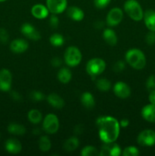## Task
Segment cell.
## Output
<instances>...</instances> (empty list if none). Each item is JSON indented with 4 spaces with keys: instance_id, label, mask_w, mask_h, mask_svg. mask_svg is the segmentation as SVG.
I'll return each mask as SVG.
<instances>
[{
    "instance_id": "e575fe53",
    "label": "cell",
    "mask_w": 155,
    "mask_h": 156,
    "mask_svg": "<svg viewBox=\"0 0 155 156\" xmlns=\"http://www.w3.org/2000/svg\"><path fill=\"white\" fill-rule=\"evenodd\" d=\"M145 42L147 45L151 46L155 44V31H150L146 34Z\"/></svg>"
},
{
    "instance_id": "9a60e30c",
    "label": "cell",
    "mask_w": 155,
    "mask_h": 156,
    "mask_svg": "<svg viewBox=\"0 0 155 156\" xmlns=\"http://www.w3.org/2000/svg\"><path fill=\"white\" fill-rule=\"evenodd\" d=\"M28 42L26 40L21 38L14 40L10 44V50L14 53H18V54L24 53L28 49Z\"/></svg>"
},
{
    "instance_id": "d6a6232c",
    "label": "cell",
    "mask_w": 155,
    "mask_h": 156,
    "mask_svg": "<svg viewBox=\"0 0 155 156\" xmlns=\"http://www.w3.org/2000/svg\"><path fill=\"white\" fill-rule=\"evenodd\" d=\"M146 88L149 91L155 89V75H151L146 81Z\"/></svg>"
},
{
    "instance_id": "7c38bea8",
    "label": "cell",
    "mask_w": 155,
    "mask_h": 156,
    "mask_svg": "<svg viewBox=\"0 0 155 156\" xmlns=\"http://www.w3.org/2000/svg\"><path fill=\"white\" fill-rule=\"evenodd\" d=\"M21 31L26 37L32 41H36L41 38L40 33L36 30V27L28 23H25L21 26Z\"/></svg>"
},
{
    "instance_id": "4dcf8cb0",
    "label": "cell",
    "mask_w": 155,
    "mask_h": 156,
    "mask_svg": "<svg viewBox=\"0 0 155 156\" xmlns=\"http://www.w3.org/2000/svg\"><path fill=\"white\" fill-rule=\"evenodd\" d=\"M140 154L139 150L135 146H128L122 150V155L123 156H138Z\"/></svg>"
},
{
    "instance_id": "277c9868",
    "label": "cell",
    "mask_w": 155,
    "mask_h": 156,
    "mask_svg": "<svg viewBox=\"0 0 155 156\" xmlns=\"http://www.w3.org/2000/svg\"><path fill=\"white\" fill-rule=\"evenodd\" d=\"M82 54L78 47L71 46L65 50L64 53V59L68 66L75 67L81 62Z\"/></svg>"
},
{
    "instance_id": "7a4b0ae2",
    "label": "cell",
    "mask_w": 155,
    "mask_h": 156,
    "mask_svg": "<svg viewBox=\"0 0 155 156\" xmlns=\"http://www.w3.org/2000/svg\"><path fill=\"white\" fill-rule=\"evenodd\" d=\"M126 60L130 66L135 69H142L145 67L146 56L144 53L138 49H130L126 53Z\"/></svg>"
},
{
    "instance_id": "3957f363",
    "label": "cell",
    "mask_w": 155,
    "mask_h": 156,
    "mask_svg": "<svg viewBox=\"0 0 155 156\" xmlns=\"http://www.w3.org/2000/svg\"><path fill=\"white\" fill-rule=\"evenodd\" d=\"M124 10L128 16L135 21H139L143 19L144 12L137 0H127L124 3Z\"/></svg>"
},
{
    "instance_id": "e0dca14e",
    "label": "cell",
    "mask_w": 155,
    "mask_h": 156,
    "mask_svg": "<svg viewBox=\"0 0 155 156\" xmlns=\"http://www.w3.org/2000/svg\"><path fill=\"white\" fill-rule=\"evenodd\" d=\"M143 119L149 123H155V105L149 104L145 105L141 110Z\"/></svg>"
},
{
    "instance_id": "b9f144b4",
    "label": "cell",
    "mask_w": 155,
    "mask_h": 156,
    "mask_svg": "<svg viewBox=\"0 0 155 156\" xmlns=\"http://www.w3.org/2000/svg\"><path fill=\"white\" fill-rule=\"evenodd\" d=\"M11 96H12V98L15 101H20L21 98V95H20L18 92H16V91H12V94H11Z\"/></svg>"
},
{
    "instance_id": "ab89813d",
    "label": "cell",
    "mask_w": 155,
    "mask_h": 156,
    "mask_svg": "<svg viewBox=\"0 0 155 156\" xmlns=\"http://www.w3.org/2000/svg\"><path fill=\"white\" fill-rule=\"evenodd\" d=\"M148 100L150 104L155 105V89L150 91V93H149L148 95Z\"/></svg>"
},
{
    "instance_id": "83f0119b",
    "label": "cell",
    "mask_w": 155,
    "mask_h": 156,
    "mask_svg": "<svg viewBox=\"0 0 155 156\" xmlns=\"http://www.w3.org/2000/svg\"><path fill=\"white\" fill-rule=\"evenodd\" d=\"M39 149L42 152H48L51 149V141L46 136H43L39 140Z\"/></svg>"
},
{
    "instance_id": "7402d4cb",
    "label": "cell",
    "mask_w": 155,
    "mask_h": 156,
    "mask_svg": "<svg viewBox=\"0 0 155 156\" xmlns=\"http://www.w3.org/2000/svg\"><path fill=\"white\" fill-rule=\"evenodd\" d=\"M103 37L104 39L105 42L110 46H115L117 44V38L116 34L113 30L110 28H106L103 30Z\"/></svg>"
},
{
    "instance_id": "cb8c5ba5",
    "label": "cell",
    "mask_w": 155,
    "mask_h": 156,
    "mask_svg": "<svg viewBox=\"0 0 155 156\" xmlns=\"http://www.w3.org/2000/svg\"><path fill=\"white\" fill-rule=\"evenodd\" d=\"M57 78L62 84H67L71 81L72 73L68 68H62L57 73Z\"/></svg>"
},
{
    "instance_id": "ffe728a7",
    "label": "cell",
    "mask_w": 155,
    "mask_h": 156,
    "mask_svg": "<svg viewBox=\"0 0 155 156\" xmlns=\"http://www.w3.org/2000/svg\"><path fill=\"white\" fill-rule=\"evenodd\" d=\"M48 103L56 109H62L65 105L63 98L56 93H51L47 96Z\"/></svg>"
},
{
    "instance_id": "6da1fadb",
    "label": "cell",
    "mask_w": 155,
    "mask_h": 156,
    "mask_svg": "<svg viewBox=\"0 0 155 156\" xmlns=\"http://www.w3.org/2000/svg\"><path fill=\"white\" fill-rule=\"evenodd\" d=\"M99 136L103 143H113L119 136V122L114 117H101L97 120Z\"/></svg>"
},
{
    "instance_id": "9c48e42d",
    "label": "cell",
    "mask_w": 155,
    "mask_h": 156,
    "mask_svg": "<svg viewBox=\"0 0 155 156\" xmlns=\"http://www.w3.org/2000/svg\"><path fill=\"white\" fill-rule=\"evenodd\" d=\"M12 83V75L8 69L0 70V91L7 92L10 91Z\"/></svg>"
},
{
    "instance_id": "d4e9b609",
    "label": "cell",
    "mask_w": 155,
    "mask_h": 156,
    "mask_svg": "<svg viewBox=\"0 0 155 156\" xmlns=\"http://www.w3.org/2000/svg\"><path fill=\"white\" fill-rule=\"evenodd\" d=\"M79 146V140L77 137H70L64 143V149L67 152H73Z\"/></svg>"
},
{
    "instance_id": "30bf717a",
    "label": "cell",
    "mask_w": 155,
    "mask_h": 156,
    "mask_svg": "<svg viewBox=\"0 0 155 156\" xmlns=\"http://www.w3.org/2000/svg\"><path fill=\"white\" fill-rule=\"evenodd\" d=\"M122 155V150L118 144L113 143H104L100 150V155L119 156Z\"/></svg>"
},
{
    "instance_id": "d6986e66",
    "label": "cell",
    "mask_w": 155,
    "mask_h": 156,
    "mask_svg": "<svg viewBox=\"0 0 155 156\" xmlns=\"http://www.w3.org/2000/svg\"><path fill=\"white\" fill-rule=\"evenodd\" d=\"M67 15L68 18L72 19L73 21H80L84 18V13L83 10L77 6H71L67 9Z\"/></svg>"
},
{
    "instance_id": "484cf974",
    "label": "cell",
    "mask_w": 155,
    "mask_h": 156,
    "mask_svg": "<svg viewBox=\"0 0 155 156\" xmlns=\"http://www.w3.org/2000/svg\"><path fill=\"white\" fill-rule=\"evenodd\" d=\"M27 118L30 123H33V124H37V123H40L42 120V114L38 110H30L27 114Z\"/></svg>"
},
{
    "instance_id": "ba28073f",
    "label": "cell",
    "mask_w": 155,
    "mask_h": 156,
    "mask_svg": "<svg viewBox=\"0 0 155 156\" xmlns=\"http://www.w3.org/2000/svg\"><path fill=\"white\" fill-rule=\"evenodd\" d=\"M123 18V12L118 7L113 8L108 12L106 15V22L110 27L118 25L120 24Z\"/></svg>"
},
{
    "instance_id": "74e56055",
    "label": "cell",
    "mask_w": 155,
    "mask_h": 156,
    "mask_svg": "<svg viewBox=\"0 0 155 156\" xmlns=\"http://www.w3.org/2000/svg\"><path fill=\"white\" fill-rule=\"evenodd\" d=\"M59 18L56 16L55 14H53V15H51L50 18V24L51 26V27L53 28H56V27L59 26Z\"/></svg>"
},
{
    "instance_id": "1f68e13d",
    "label": "cell",
    "mask_w": 155,
    "mask_h": 156,
    "mask_svg": "<svg viewBox=\"0 0 155 156\" xmlns=\"http://www.w3.org/2000/svg\"><path fill=\"white\" fill-rule=\"evenodd\" d=\"M30 98H31L32 101H43L45 98V95H44L43 93H42L41 91H33L30 94Z\"/></svg>"
},
{
    "instance_id": "8d00e7d4",
    "label": "cell",
    "mask_w": 155,
    "mask_h": 156,
    "mask_svg": "<svg viewBox=\"0 0 155 156\" xmlns=\"http://www.w3.org/2000/svg\"><path fill=\"white\" fill-rule=\"evenodd\" d=\"M125 66H126V64H125V62L123 61H117L113 65V70L115 73H121L125 69Z\"/></svg>"
},
{
    "instance_id": "5bb4252c",
    "label": "cell",
    "mask_w": 155,
    "mask_h": 156,
    "mask_svg": "<svg viewBox=\"0 0 155 156\" xmlns=\"http://www.w3.org/2000/svg\"><path fill=\"white\" fill-rule=\"evenodd\" d=\"M5 149L9 153L16 155L20 153L22 150V145L21 142L15 138H10L7 140L5 143Z\"/></svg>"
},
{
    "instance_id": "52a82bcc",
    "label": "cell",
    "mask_w": 155,
    "mask_h": 156,
    "mask_svg": "<svg viewBox=\"0 0 155 156\" xmlns=\"http://www.w3.org/2000/svg\"><path fill=\"white\" fill-rule=\"evenodd\" d=\"M138 144L144 147H151L155 145V131L147 129L142 130L137 137Z\"/></svg>"
},
{
    "instance_id": "f546056e",
    "label": "cell",
    "mask_w": 155,
    "mask_h": 156,
    "mask_svg": "<svg viewBox=\"0 0 155 156\" xmlns=\"http://www.w3.org/2000/svg\"><path fill=\"white\" fill-rule=\"evenodd\" d=\"M81 155L82 156H96L100 155V152L97 148L92 146H87L81 149Z\"/></svg>"
},
{
    "instance_id": "f1b7e54d",
    "label": "cell",
    "mask_w": 155,
    "mask_h": 156,
    "mask_svg": "<svg viewBox=\"0 0 155 156\" xmlns=\"http://www.w3.org/2000/svg\"><path fill=\"white\" fill-rule=\"evenodd\" d=\"M50 42L53 46L58 47L63 45L64 42H65V39H64V37L62 34L59 33H55L50 36Z\"/></svg>"
},
{
    "instance_id": "60d3db41",
    "label": "cell",
    "mask_w": 155,
    "mask_h": 156,
    "mask_svg": "<svg viewBox=\"0 0 155 156\" xmlns=\"http://www.w3.org/2000/svg\"><path fill=\"white\" fill-rule=\"evenodd\" d=\"M119 124H120V126H122V127L123 128L127 127V126L129 125V120L126 118L122 119V120H121V121H120Z\"/></svg>"
},
{
    "instance_id": "ee69618b",
    "label": "cell",
    "mask_w": 155,
    "mask_h": 156,
    "mask_svg": "<svg viewBox=\"0 0 155 156\" xmlns=\"http://www.w3.org/2000/svg\"><path fill=\"white\" fill-rule=\"evenodd\" d=\"M0 138H1V133H0Z\"/></svg>"
},
{
    "instance_id": "ac0fdd59",
    "label": "cell",
    "mask_w": 155,
    "mask_h": 156,
    "mask_svg": "<svg viewBox=\"0 0 155 156\" xmlns=\"http://www.w3.org/2000/svg\"><path fill=\"white\" fill-rule=\"evenodd\" d=\"M144 24L147 28L151 31H155V11L153 9H147L144 12Z\"/></svg>"
},
{
    "instance_id": "d590c367",
    "label": "cell",
    "mask_w": 155,
    "mask_h": 156,
    "mask_svg": "<svg viewBox=\"0 0 155 156\" xmlns=\"http://www.w3.org/2000/svg\"><path fill=\"white\" fill-rule=\"evenodd\" d=\"M9 32L3 27L0 28V42L3 44H6L9 41Z\"/></svg>"
},
{
    "instance_id": "836d02e7",
    "label": "cell",
    "mask_w": 155,
    "mask_h": 156,
    "mask_svg": "<svg viewBox=\"0 0 155 156\" xmlns=\"http://www.w3.org/2000/svg\"><path fill=\"white\" fill-rule=\"evenodd\" d=\"M110 2L111 0H94V4L97 9H103L107 7Z\"/></svg>"
},
{
    "instance_id": "7bdbcfd3",
    "label": "cell",
    "mask_w": 155,
    "mask_h": 156,
    "mask_svg": "<svg viewBox=\"0 0 155 156\" xmlns=\"http://www.w3.org/2000/svg\"><path fill=\"white\" fill-rule=\"evenodd\" d=\"M7 1V0H0V2H5Z\"/></svg>"
},
{
    "instance_id": "603a6c76",
    "label": "cell",
    "mask_w": 155,
    "mask_h": 156,
    "mask_svg": "<svg viewBox=\"0 0 155 156\" xmlns=\"http://www.w3.org/2000/svg\"><path fill=\"white\" fill-rule=\"evenodd\" d=\"M8 131L9 133L15 136H22L25 134L26 128L24 125L17 123H11L8 126Z\"/></svg>"
},
{
    "instance_id": "8fae6325",
    "label": "cell",
    "mask_w": 155,
    "mask_h": 156,
    "mask_svg": "<svg viewBox=\"0 0 155 156\" xmlns=\"http://www.w3.org/2000/svg\"><path fill=\"white\" fill-rule=\"evenodd\" d=\"M67 3V0H46V7L50 12L57 15L65 12Z\"/></svg>"
},
{
    "instance_id": "4316f807",
    "label": "cell",
    "mask_w": 155,
    "mask_h": 156,
    "mask_svg": "<svg viewBox=\"0 0 155 156\" xmlns=\"http://www.w3.org/2000/svg\"><path fill=\"white\" fill-rule=\"evenodd\" d=\"M96 86L100 91H108L111 88L110 81L106 79H99L96 81Z\"/></svg>"
},
{
    "instance_id": "f35d334b",
    "label": "cell",
    "mask_w": 155,
    "mask_h": 156,
    "mask_svg": "<svg viewBox=\"0 0 155 156\" xmlns=\"http://www.w3.org/2000/svg\"><path fill=\"white\" fill-rule=\"evenodd\" d=\"M62 59L59 57L53 58L51 60V64L53 65V66L54 67H59L61 65H62Z\"/></svg>"
},
{
    "instance_id": "4fadbf2b",
    "label": "cell",
    "mask_w": 155,
    "mask_h": 156,
    "mask_svg": "<svg viewBox=\"0 0 155 156\" xmlns=\"http://www.w3.org/2000/svg\"><path fill=\"white\" fill-rule=\"evenodd\" d=\"M113 92L120 98H127L131 95V88L124 82H117L113 86Z\"/></svg>"
},
{
    "instance_id": "2e32d148",
    "label": "cell",
    "mask_w": 155,
    "mask_h": 156,
    "mask_svg": "<svg viewBox=\"0 0 155 156\" xmlns=\"http://www.w3.org/2000/svg\"><path fill=\"white\" fill-rule=\"evenodd\" d=\"M50 11L47 9L46 5L42 4H36L32 7L31 14L34 18L37 19H44L49 15Z\"/></svg>"
},
{
    "instance_id": "8992f818",
    "label": "cell",
    "mask_w": 155,
    "mask_h": 156,
    "mask_svg": "<svg viewBox=\"0 0 155 156\" xmlns=\"http://www.w3.org/2000/svg\"><path fill=\"white\" fill-rule=\"evenodd\" d=\"M43 129L46 133L54 134L59 129V121L57 116L53 114H49L43 121Z\"/></svg>"
},
{
    "instance_id": "44dd1931",
    "label": "cell",
    "mask_w": 155,
    "mask_h": 156,
    "mask_svg": "<svg viewBox=\"0 0 155 156\" xmlns=\"http://www.w3.org/2000/svg\"><path fill=\"white\" fill-rule=\"evenodd\" d=\"M81 102L82 105L86 109L91 110L94 108L95 106V99L93 94L91 93L84 92L81 96Z\"/></svg>"
},
{
    "instance_id": "5b68a950",
    "label": "cell",
    "mask_w": 155,
    "mask_h": 156,
    "mask_svg": "<svg viewBox=\"0 0 155 156\" xmlns=\"http://www.w3.org/2000/svg\"><path fill=\"white\" fill-rule=\"evenodd\" d=\"M106 69V62L100 58H93L86 65V71L91 77L100 76Z\"/></svg>"
}]
</instances>
